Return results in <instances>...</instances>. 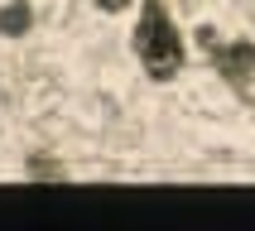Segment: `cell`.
<instances>
[{"instance_id": "obj_1", "label": "cell", "mask_w": 255, "mask_h": 231, "mask_svg": "<svg viewBox=\"0 0 255 231\" xmlns=\"http://www.w3.org/2000/svg\"><path fill=\"white\" fill-rule=\"evenodd\" d=\"M135 58H140V68L149 82H173L188 63V48H183V34L178 24L169 19L164 10V0H140V19H135Z\"/></svg>"}, {"instance_id": "obj_2", "label": "cell", "mask_w": 255, "mask_h": 231, "mask_svg": "<svg viewBox=\"0 0 255 231\" xmlns=\"http://www.w3.org/2000/svg\"><path fill=\"white\" fill-rule=\"evenodd\" d=\"M198 43H202V53L212 58L217 77H222L236 97H251L255 92V43L251 39H222V34L207 29V24L198 29Z\"/></svg>"}, {"instance_id": "obj_3", "label": "cell", "mask_w": 255, "mask_h": 231, "mask_svg": "<svg viewBox=\"0 0 255 231\" xmlns=\"http://www.w3.org/2000/svg\"><path fill=\"white\" fill-rule=\"evenodd\" d=\"M29 24H34L29 0H10V5H0V34H5V39H24Z\"/></svg>"}, {"instance_id": "obj_4", "label": "cell", "mask_w": 255, "mask_h": 231, "mask_svg": "<svg viewBox=\"0 0 255 231\" xmlns=\"http://www.w3.org/2000/svg\"><path fill=\"white\" fill-rule=\"evenodd\" d=\"M97 5H101V10H106V14H121V10H126V5H130V0H97Z\"/></svg>"}]
</instances>
